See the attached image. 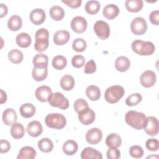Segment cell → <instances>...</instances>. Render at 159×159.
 I'll list each match as a JSON object with an SVG mask.
<instances>
[{
  "label": "cell",
  "mask_w": 159,
  "mask_h": 159,
  "mask_svg": "<svg viewBox=\"0 0 159 159\" xmlns=\"http://www.w3.org/2000/svg\"><path fill=\"white\" fill-rule=\"evenodd\" d=\"M157 76L154 71L146 70L143 72L140 78V82L144 88H150L154 86L156 83Z\"/></svg>",
  "instance_id": "obj_9"
},
{
  "label": "cell",
  "mask_w": 159,
  "mask_h": 159,
  "mask_svg": "<svg viewBox=\"0 0 159 159\" xmlns=\"http://www.w3.org/2000/svg\"><path fill=\"white\" fill-rule=\"evenodd\" d=\"M85 63V58L83 55H77L73 57L71 59V65L76 68H80L83 66Z\"/></svg>",
  "instance_id": "obj_43"
},
{
  "label": "cell",
  "mask_w": 159,
  "mask_h": 159,
  "mask_svg": "<svg viewBox=\"0 0 159 159\" xmlns=\"http://www.w3.org/2000/svg\"><path fill=\"white\" fill-rule=\"evenodd\" d=\"M81 158L82 159H102V155L100 152L96 149L92 147H86L81 152Z\"/></svg>",
  "instance_id": "obj_20"
},
{
  "label": "cell",
  "mask_w": 159,
  "mask_h": 159,
  "mask_svg": "<svg viewBox=\"0 0 159 159\" xmlns=\"http://www.w3.org/2000/svg\"><path fill=\"white\" fill-rule=\"evenodd\" d=\"M119 14V9L118 6L114 4L106 5L102 11L104 17L109 20H112L116 18Z\"/></svg>",
  "instance_id": "obj_18"
},
{
  "label": "cell",
  "mask_w": 159,
  "mask_h": 159,
  "mask_svg": "<svg viewBox=\"0 0 159 159\" xmlns=\"http://www.w3.org/2000/svg\"><path fill=\"white\" fill-rule=\"evenodd\" d=\"M96 65L93 60H91L88 61L85 66L84 69V72L86 74H91L96 71Z\"/></svg>",
  "instance_id": "obj_46"
},
{
  "label": "cell",
  "mask_w": 159,
  "mask_h": 159,
  "mask_svg": "<svg viewBox=\"0 0 159 159\" xmlns=\"http://www.w3.org/2000/svg\"><path fill=\"white\" fill-rule=\"evenodd\" d=\"M101 5L99 1H88L85 4V11L89 14H95L98 13L99 11Z\"/></svg>",
  "instance_id": "obj_37"
},
{
  "label": "cell",
  "mask_w": 159,
  "mask_h": 159,
  "mask_svg": "<svg viewBox=\"0 0 159 159\" xmlns=\"http://www.w3.org/2000/svg\"><path fill=\"white\" fill-rule=\"evenodd\" d=\"M130 29L135 35H143L147 30V24L145 19L142 17L134 18L130 24Z\"/></svg>",
  "instance_id": "obj_6"
},
{
  "label": "cell",
  "mask_w": 159,
  "mask_h": 159,
  "mask_svg": "<svg viewBox=\"0 0 159 159\" xmlns=\"http://www.w3.org/2000/svg\"><path fill=\"white\" fill-rule=\"evenodd\" d=\"M145 132L150 136H155L158 134L159 129V122L157 117L148 116L143 127Z\"/></svg>",
  "instance_id": "obj_8"
},
{
  "label": "cell",
  "mask_w": 159,
  "mask_h": 159,
  "mask_svg": "<svg viewBox=\"0 0 159 159\" xmlns=\"http://www.w3.org/2000/svg\"><path fill=\"white\" fill-rule=\"evenodd\" d=\"M49 14L52 19L56 21H59L63 19L65 16V11L59 6H53L50 8Z\"/></svg>",
  "instance_id": "obj_32"
},
{
  "label": "cell",
  "mask_w": 159,
  "mask_h": 159,
  "mask_svg": "<svg viewBox=\"0 0 159 159\" xmlns=\"http://www.w3.org/2000/svg\"><path fill=\"white\" fill-rule=\"evenodd\" d=\"M61 1L68 6L75 9L79 7L82 2L81 0H62Z\"/></svg>",
  "instance_id": "obj_49"
},
{
  "label": "cell",
  "mask_w": 159,
  "mask_h": 159,
  "mask_svg": "<svg viewBox=\"0 0 159 159\" xmlns=\"http://www.w3.org/2000/svg\"><path fill=\"white\" fill-rule=\"evenodd\" d=\"M35 150L30 146H25L21 148L17 157V159H34L36 156Z\"/></svg>",
  "instance_id": "obj_19"
},
{
  "label": "cell",
  "mask_w": 159,
  "mask_h": 159,
  "mask_svg": "<svg viewBox=\"0 0 159 159\" xmlns=\"http://www.w3.org/2000/svg\"><path fill=\"white\" fill-rule=\"evenodd\" d=\"M78 148V145L76 142L73 140H66L62 147L63 152L65 154L68 156L73 155L76 153Z\"/></svg>",
  "instance_id": "obj_25"
},
{
  "label": "cell",
  "mask_w": 159,
  "mask_h": 159,
  "mask_svg": "<svg viewBox=\"0 0 159 159\" xmlns=\"http://www.w3.org/2000/svg\"><path fill=\"white\" fill-rule=\"evenodd\" d=\"M52 94V91L51 88L49 86L45 85L38 87L35 92V95L37 99L42 102L48 101Z\"/></svg>",
  "instance_id": "obj_13"
},
{
  "label": "cell",
  "mask_w": 159,
  "mask_h": 159,
  "mask_svg": "<svg viewBox=\"0 0 159 159\" xmlns=\"http://www.w3.org/2000/svg\"><path fill=\"white\" fill-rule=\"evenodd\" d=\"M125 122L136 130L143 129L146 121L147 117L144 113L137 112L135 111H129L125 116Z\"/></svg>",
  "instance_id": "obj_1"
},
{
  "label": "cell",
  "mask_w": 159,
  "mask_h": 159,
  "mask_svg": "<svg viewBox=\"0 0 159 159\" xmlns=\"http://www.w3.org/2000/svg\"><path fill=\"white\" fill-rule=\"evenodd\" d=\"M93 28L96 35L102 40L107 39L110 35L109 25L105 21L101 20L96 21Z\"/></svg>",
  "instance_id": "obj_7"
},
{
  "label": "cell",
  "mask_w": 159,
  "mask_h": 159,
  "mask_svg": "<svg viewBox=\"0 0 159 159\" xmlns=\"http://www.w3.org/2000/svg\"><path fill=\"white\" fill-rule=\"evenodd\" d=\"M78 114V119L80 122L83 125H88L91 124L95 120L96 114L89 107L84 109Z\"/></svg>",
  "instance_id": "obj_12"
},
{
  "label": "cell",
  "mask_w": 159,
  "mask_h": 159,
  "mask_svg": "<svg viewBox=\"0 0 159 159\" xmlns=\"http://www.w3.org/2000/svg\"><path fill=\"white\" fill-rule=\"evenodd\" d=\"M32 62L34 66L47 67L48 58L43 53H37L34 57Z\"/></svg>",
  "instance_id": "obj_34"
},
{
  "label": "cell",
  "mask_w": 159,
  "mask_h": 159,
  "mask_svg": "<svg viewBox=\"0 0 159 159\" xmlns=\"http://www.w3.org/2000/svg\"><path fill=\"white\" fill-rule=\"evenodd\" d=\"M86 20L81 16H76L71 21V28L73 32L77 34L83 33L87 29Z\"/></svg>",
  "instance_id": "obj_10"
},
{
  "label": "cell",
  "mask_w": 159,
  "mask_h": 159,
  "mask_svg": "<svg viewBox=\"0 0 159 159\" xmlns=\"http://www.w3.org/2000/svg\"><path fill=\"white\" fill-rule=\"evenodd\" d=\"M70 33L65 30L57 31L53 35V42L57 45H63L66 43L70 40Z\"/></svg>",
  "instance_id": "obj_16"
},
{
  "label": "cell",
  "mask_w": 159,
  "mask_h": 159,
  "mask_svg": "<svg viewBox=\"0 0 159 159\" xmlns=\"http://www.w3.org/2000/svg\"><path fill=\"white\" fill-rule=\"evenodd\" d=\"M45 123L47 127L55 129H62L66 124L65 117L60 113L48 114L45 118Z\"/></svg>",
  "instance_id": "obj_4"
},
{
  "label": "cell",
  "mask_w": 159,
  "mask_h": 159,
  "mask_svg": "<svg viewBox=\"0 0 159 159\" xmlns=\"http://www.w3.org/2000/svg\"><path fill=\"white\" fill-rule=\"evenodd\" d=\"M145 147L151 152H156L159 148V142L157 139H149L145 142Z\"/></svg>",
  "instance_id": "obj_44"
},
{
  "label": "cell",
  "mask_w": 159,
  "mask_h": 159,
  "mask_svg": "<svg viewBox=\"0 0 159 159\" xmlns=\"http://www.w3.org/2000/svg\"><path fill=\"white\" fill-rule=\"evenodd\" d=\"M52 66L58 70H61L65 68L67 65L66 58L63 55H57L53 57L52 62Z\"/></svg>",
  "instance_id": "obj_36"
},
{
  "label": "cell",
  "mask_w": 159,
  "mask_h": 159,
  "mask_svg": "<svg viewBox=\"0 0 159 159\" xmlns=\"http://www.w3.org/2000/svg\"><path fill=\"white\" fill-rule=\"evenodd\" d=\"M86 42L82 38H76L72 43L73 49L77 52H83L86 48Z\"/></svg>",
  "instance_id": "obj_39"
},
{
  "label": "cell",
  "mask_w": 159,
  "mask_h": 159,
  "mask_svg": "<svg viewBox=\"0 0 159 159\" xmlns=\"http://www.w3.org/2000/svg\"><path fill=\"white\" fill-rule=\"evenodd\" d=\"M129 152L130 155L135 158H140L142 157L144 153L143 148L137 145L130 147Z\"/></svg>",
  "instance_id": "obj_41"
},
{
  "label": "cell",
  "mask_w": 159,
  "mask_h": 159,
  "mask_svg": "<svg viewBox=\"0 0 159 159\" xmlns=\"http://www.w3.org/2000/svg\"><path fill=\"white\" fill-rule=\"evenodd\" d=\"M35 111V107L31 103H25L19 108L20 114L24 118L32 117L34 116Z\"/></svg>",
  "instance_id": "obj_26"
},
{
  "label": "cell",
  "mask_w": 159,
  "mask_h": 159,
  "mask_svg": "<svg viewBox=\"0 0 159 159\" xmlns=\"http://www.w3.org/2000/svg\"><path fill=\"white\" fill-rule=\"evenodd\" d=\"M89 107L87 101L82 98H79L76 99L73 104L74 110L77 112L79 113L80 112L83 111L84 109Z\"/></svg>",
  "instance_id": "obj_42"
},
{
  "label": "cell",
  "mask_w": 159,
  "mask_h": 159,
  "mask_svg": "<svg viewBox=\"0 0 159 159\" xmlns=\"http://www.w3.org/2000/svg\"><path fill=\"white\" fill-rule=\"evenodd\" d=\"M39 150L43 153H48L53 148V143L48 138H43L38 142Z\"/></svg>",
  "instance_id": "obj_33"
},
{
  "label": "cell",
  "mask_w": 159,
  "mask_h": 159,
  "mask_svg": "<svg viewBox=\"0 0 159 159\" xmlns=\"http://www.w3.org/2000/svg\"><path fill=\"white\" fill-rule=\"evenodd\" d=\"M7 101V95L6 92H4L2 89H1V102L0 103L2 104L3 103L6 102Z\"/></svg>",
  "instance_id": "obj_51"
},
{
  "label": "cell",
  "mask_w": 159,
  "mask_h": 159,
  "mask_svg": "<svg viewBox=\"0 0 159 159\" xmlns=\"http://www.w3.org/2000/svg\"><path fill=\"white\" fill-rule=\"evenodd\" d=\"M17 45L21 48H27L29 47L32 43V39L29 34L26 32L19 34L16 38Z\"/></svg>",
  "instance_id": "obj_23"
},
{
  "label": "cell",
  "mask_w": 159,
  "mask_h": 159,
  "mask_svg": "<svg viewBox=\"0 0 159 159\" xmlns=\"http://www.w3.org/2000/svg\"><path fill=\"white\" fill-rule=\"evenodd\" d=\"M30 20L35 25H39L44 22L46 15L43 9L37 8L32 10L30 13Z\"/></svg>",
  "instance_id": "obj_14"
},
{
  "label": "cell",
  "mask_w": 159,
  "mask_h": 159,
  "mask_svg": "<svg viewBox=\"0 0 159 159\" xmlns=\"http://www.w3.org/2000/svg\"><path fill=\"white\" fill-rule=\"evenodd\" d=\"M125 90L122 86L113 85L107 88L104 93L106 101L110 104L117 102L124 95Z\"/></svg>",
  "instance_id": "obj_3"
},
{
  "label": "cell",
  "mask_w": 159,
  "mask_h": 159,
  "mask_svg": "<svg viewBox=\"0 0 159 159\" xmlns=\"http://www.w3.org/2000/svg\"><path fill=\"white\" fill-rule=\"evenodd\" d=\"M102 131L97 127H93L88 130L85 135L86 142L91 145H96L99 143L102 139Z\"/></svg>",
  "instance_id": "obj_11"
},
{
  "label": "cell",
  "mask_w": 159,
  "mask_h": 159,
  "mask_svg": "<svg viewBox=\"0 0 159 159\" xmlns=\"http://www.w3.org/2000/svg\"><path fill=\"white\" fill-rule=\"evenodd\" d=\"M86 94L91 101H98L101 97V91L97 86L89 85L86 89Z\"/></svg>",
  "instance_id": "obj_31"
},
{
  "label": "cell",
  "mask_w": 159,
  "mask_h": 159,
  "mask_svg": "<svg viewBox=\"0 0 159 159\" xmlns=\"http://www.w3.org/2000/svg\"><path fill=\"white\" fill-rule=\"evenodd\" d=\"M2 121L6 125H11L16 122L17 116L16 112L12 108H7L5 109L2 113Z\"/></svg>",
  "instance_id": "obj_17"
},
{
  "label": "cell",
  "mask_w": 159,
  "mask_h": 159,
  "mask_svg": "<svg viewBox=\"0 0 159 159\" xmlns=\"http://www.w3.org/2000/svg\"><path fill=\"white\" fill-rule=\"evenodd\" d=\"M7 7L6 5L2 3H0V17L2 18L5 16L7 13Z\"/></svg>",
  "instance_id": "obj_50"
},
{
  "label": "cell",
  "mask_w": 159,
  "mask_h": 159,
  "mask_svg": "<svg viewBox=\"0 0 159 159\" xmlns=\"http://www.w3.org/2000/svg\"><path fill=\"white\" fill-rule=\"evenodd\" d=\"M11 148V145L10 143L4 139H1L0 141V152L1 153H7L9 151Z\"/></svg>",
  "instance_id": "obj_48"
},
{
  "label": "cell",
  "mask_w": 159,
  "mask_h": 159,
  "mask_svg": "<svg viewBox=\"0 0 159 159\" xmlns=\"http://www.w3.org/2000/svg\"><path fill=\"white\" fill-rule=\"evenodd\" d=\"M23 53L18 49H12L8 53V58L14 64H19L23 60Z\"/></svg>",
  "instance_id": "obj_35"
},
{
  "label": "cell",
  "mask_w": 159,
  "mask_h": 159,
  "mask_svg": "<svg viewBox=\"0 0 159 159\" xmlns=\"http://www.w3.org/2000/svg\"><path fill=\"white\" fill-rule=\"evenodd\" d=\"M149 19L152 24L158 25L159 24V11L158 10L152 11L149 15Z\"/></svg>",
  "instance_id": "obj_47"
},
{
  "label": "cell",
  "mask_w": 159,
  "mask_h": 159,
  "mask_svg": "<svg viewBox=\"0 0 159 159\" xmlns=\"http://www.w3.org/2000/svg\"><path fill=\"white\" fill-rule=\"evenodd\" d=\"M108 159H118L120 157V152L117 148H109L106 153Z\"/></svg>",
  "instance_id": "obj_45"
},
{
  "label": "cell",
  "mask_w": 159,
  "mask_h": 159,
  "mask_svg": "<svg viewBox=\"0 0 159 159\" xmlns=\"http://www.w3.org/2000/svg\"><path fill=\"white\" fill-rule=\"evenodd\" d=\"M22 25V20L20 16L13 15L9 17L7 21V27L12 31L19 30Z\"/></svg>",
  "instance_id": "obj_29"
},
{
  "label": "cell",
  "mask_w": 159,
  "mask_h": 159,
  "mask_svg": "<svg viewBox=\"0 0 159 159\" xmlns=\"http://www.w3.org/2000/svg\"><path fill=\"white\" fill-rule=\"evenodd\" d=\"M125 6L128 11L137 12L142 9L143 3L142 0H127L125 2Z\"/></svg>",
  "instance_id": "obj_27"
},
{
  "label": "cell",
  "mask_w": 159,
  "mask_h": 159,
  "mask_svg": "<svg viewBox=\"0 0 159 159\" xmlns=\"http://www.w3.org/2000/svg\"><path fill=\"white\" fill-rule=\"evenodd\" d=\"M48 102L52 107H58L63 110H65L69 107L68 99L60 92L52 93L50 96Z\"/></svg>",
  "instance_id": "obj_5"
},
{
  "label": "cell",
  "mask_w": 159,
  "mask_h": 159,
  "mask_svg": "<svg viewBox=\"0 0 159 159\" xmlns=\"http://www.w3.org/2000/svg\"><path fill=\"white\" fill-rule=\"evenodd\" d=\"M131 47L135 53L141 56L151 55L155 50V47L152 42L143 41L139 39L132 42Z\"/></svg>",
  "instance_id": "obj_2"
},
{
  "label": "cell",
  "mask_w": 159,
  "mask_h": 159,
  "mask_svg": "<svg viewBox=\"0 0 159 159\" xmlns=\"http://www.w3.org/2000/svg\"><path fill=\"white\" fill-rule=\"evenodd\" d=\"M122 143L120 136L116 133H111L106 139V144L109 148H118Z\"/></svg>",
  "instance_id": "obj_24"
},
{
  "label": "cell",
  "mask_w": 159,
  "mask_h": 159,
  "mask_svg": "<svg viewBox=\"0 0 159 159\" xmlns=\"http://www.w3.org/2000/svg\"><path fill=\"white\" fill-rule=\"evenodd\" d=\"M130 66V61L129 58L124 56L117 57L115 61L116 69L120 72L126 71Z\"/></svg>",
  "instance_id": "obj_22"
},
{
  "label": "cell",
  "mask_w": 159,
  "mask_h": 159,
  "mask_svg": "<svg viewBox=\"0 0 159 159\" xmlns=\"http://www.w3.org/2000/svg\"><path fill=\"white\" fill-rule=\"evenodd\" d=\"M49 41L47 38H35V42L34 44L35 50L39 52L45 51L48 47Z\"/></svg>",
  "instance_id": "obj_38"
},
{
  "label": "cell",
  "mask_w": 159,
  "mask_h": 159,
  "mask_svg": "<svg viewBox=\"0 0 159 159\" xmlns=\"http://www.w3.org/2000/svg\"><path fill=\"white\" fill-rule=\"evenodd\" d=\"M142 99V96L139 93H133L129 96L126 100L125 104L129 106H134L139 104Z\"/></svg>",
  "instance_id": "obj_40"
},
{
  "label": "cell",
  "mask_w": 159,
  "mask_h": 159,
  "mask_svg": "<svg viewBox=\"0 0 159 159\" xmlns=\"http://www.w3.org/2000/svg\"><path fill=\"white\" fill-rule=\"evenodd\" d=\"M25 129L23 125L19 122L14 123L11 128V134L15 139H19L24 135Z\"/></svg>",
  "instance_id": "obj_30"
},
{
  "label": "cell",
  "mask_w": 159,
  "mask_h": 159,
  "mask_svg": "<svg viewBox=\"0 0 159 159\" xmlns=\"http://www.w3.org/2000/svg\"><path fill=\"white\" fill-rule=\"evenodd\" d=\"M28 134L32 137H37L41 135L43 132V127L41 123L37 120L30 122L27 127Z\"/></svg>",
  "instance_id": "obj_15"
},
{
  "label": "cell",
  "mask_w": 159,
  "mask_h": 159,
  "mask_svg": "<svg viewBox=\"0 0 159 159\" xmlns=\"http://www.w3.org/2000/svg\"><path fill=\"white\" fill-rule=\"evenodd\" d=\"M75 83L73 77L70 75H65L61 78L60 81L61 88L65 91L71 90L75 86Z\"/></svg>",
  "instance_id": "obj_28"
},
{
  "label": "cell",
  "mask_w": 159,
  "mask_h": 159,
  "mask_svg": "<svg viewBox=\"0 0 159 159\" xmlns=\"http://www.w3.org/2000/svg\"><path fill=\"white\" fill-rule=\"evenodd\" d=\"M48 75L47 67L34 66L32 71V76L36 81L44 80Z\"/></svg>",
  "instance_id": "obj_21"
}]
</instances>
